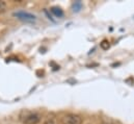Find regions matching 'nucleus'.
I'll use <instances>...</instances> for the list:
<instances>
[{
	"label": "nucleus",
	"mask_w": 134,
	"mask_h": 124,
	"mask_svg": "<svg viewBox=\"0 0 134 124\" xmlns=\"http://www.w3.org/2000/svg\"><path fill=\"white\" fill-rule=\"evenodd\" d=\"M19 118L23 124H38L41 121L40 114L30 111H22L20 113Z\"/></svg>",
	"instance_id": "nucleus-1"
},
{
	"label": "nucleus",
	"mask_w": 134,
	"mask_h": 124,
	"mask_svg": "<svg viewBox=\"0 0 134 124\" xmlns=\"http://www.w3.org/2000/svg\"><path fill=\"white\" fill-rule=\"evenodd\" d=\"M62 124H82V119L79 115L67 114L62 118Z\"/></svg>",
	"instance_id": "nucleus-2"
},
{
	"label": "nucleus",
	"mask_w": 134,
	"mask_h": 124,
	"mask_svg": "<svg viewBox=\"0 0 134 124\" xmlns=\"http://www.w3.org/2000/svg\"><path fill=\"white\" fill-rule=\"evenodd\" d=\"M14 16L17 17L18 19L22 20V21H25V22H34L35 21V16L29 14V13H25V12H17V13H14Z\"/></svg>",
	"instance_id": "nucleus-3"
},
{
	"label": "nucleus",
	"mask_w": 134,
	"mask_h": 124,
	"mask_svg": "<svg viewBox=\"0 0 134 124\" xmlns=\"http://www.w3.org/2000/svg\"><path fill=\"white\" fill-rule=\"evenodd\" d=\"M50 12H51L55 17H57V18L64 17V11H63L60 7H58V6H53V7H51Z\"/></svg>",
	"instance_id": "nucleus-4"
},
{
	"label": "nucleus",
	"mask_w": 134,
	"mask_h": 124,
	"mask_svg": "<svg viewBox=\"0 0 134 124\" xmlns=\"http://www.w3.org/2000/svg\"><path fill=\"white\" fill-rule=\"evenodd\" d=\"M44 124H58V121H57L56 116L53 115V114L48 115L47 118H46L45 121H44Z\"/></svg>",
	"instance_id": "nucleus-5"
},
{
	"label": "nucleus",
	"mask_w": 134,
	"mask_h": 124,
	"mask_svg": "<svg viewBox=\"0 0 134 124\" xmlns=\"http://www.w3.org/2000/svg\"><path fill=\"white\" fill-rule=\"evenodd\" d=\"M81 7H82V2L81 1H75L74 3H73V11L74 12H79L80 9H81Z\"/></svg>",
	"instance_id": "nucleus-6"
},
{
	"label": "nucleus",
	"mask_w": 134,
	"mask_h": 124,
	"mask_svg": "<svg viewBox=\"0 0 134 124\" xmlns=\"http://www.w3.org/2000/svg\"><path fill=\"white\" fill-rule=\"evenodd\" d=\"M6 7H7V4L5 1H0V14L4 13L6 11Z\"/></svg>",
	"instance_id": "nucleus-7"
},
{
	"label": "nucleus",
	"mask_w": 134,
	"mask_h": 124,
	"mask_svg": "<svg viewBox=\"0 0 134 124\" xmlns=\"http://www.w3.org/2000/svg\"><path fill=\"white\" fill-rule=\"evenodd\" d=\"M100 46H101V48L102 49H104V50H106V49H108L109 48V42L107 41V40H104V41H102V43L100 44Z\"/></svg>",
	"instance_id": "nucleus-8"
}]
</instances>
